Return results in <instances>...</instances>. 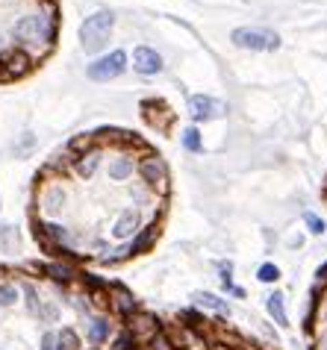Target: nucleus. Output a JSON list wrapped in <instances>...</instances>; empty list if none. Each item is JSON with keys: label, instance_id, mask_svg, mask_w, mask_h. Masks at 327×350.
Wrapping results in <instances>:
<instances>
[{"label": "nucleus", "instance_id": "obj_1", "mask_svg": "<svg viewBox=\"0 0 327 350\" xmlns=\"http://www.w3.org/2000/svg\"><path fill=\"white\" fill-rule=\"evenodd\" d=\"M56 33H60V21L47 18L44 12H27L12 24V38L18 47H24L27 53L38 62L44 53L53 51L56 44Z\"/></svg>", "mask_w": 327, "mask_h": 350}, {"label": "nucleus", "instance_id": "obj_2", "mask_svg": "<svg viewBox=\"0 0 327 350\" xmlns=\"http://www.w3.org/2000/svg\"><path fill=\"white\" fill-rule=\"evenodd\" d=\"M112 27H115V15L109 12V9H98V12H92L80 24V44H83V51L89 56L101 53L103 47H107L109 36H112Z\"/></svg>", "mask_w": 327, "mask_h": 350}, {"label": "nucleus", "instance_id": "obj_3", "mask_svg": "<svg viewBox=\"0 0 327 350\" xmlns=\"http://www.w3.org/2000/svg\"><path fill=\"white\" fill-rule=\"evenodd\" d=\"M36 206H38V212H42V221H56L65 212V206H68V191H65V186L60 180L42 183Z\"/></svg>", "mask_w": 327, "mask_h": 350}, {"label": "nucleus", "instance_id": "obj_4", "mask_svg": "<svg viewBox=\"0 0 327 350\" xmlns=\"http://www.w3.org/2000/svg\"><path fill=\"white\" fill-rule=\"evenodd\" d=\"M230 42L242 51H277L280 47V36L272 30H259V27H236L230 33Z\"/></svg>", "mask_w": 327, "mask_h": 350}, {"label": "nucleus", "instance_id": "obj_5", "mask_svg": "<svg viewBox=\"0 0 327 350\" xmlns=\"http://www.w3.org/2000/svg\"><path fill=\"white\" fill-rule=\"evenodd\" d=\"M36 68V59L30 53L24 51V47H6L3 56H0V80L3 83H12V80H21V77H27Z\"/></svg>", "mask_w": 327, "mask_h": 350}, {"label": "nucleus", "instance_id": "obj_6", "mask_svg": "<svg viewBox=\"0 0 327 350\" xmlns=\"http://www.w3.org/2000/svg\"><path fill=\"white\" fill-rule=\"evenodd\" d=\"M124 71H127V53L112 51L109 56H101V59H94L89 68H86V77L94 83H109L115 77H121Z\"/></svg>", "mask_w": 327, "mask_h": 350}, {"label": "nucleus", "instance_id": "obj_7", "mask_svg": "<svg viewBox=\"0 0 327 350\" xmlns=\"http://www.w3.org/2000/svg\"><path fill=\"white\" fill-rule=\"evenodd\" d=\"M124 329H127V333L133 336V342H136V347L142 350V347H145V345L151 342V338L162 329V321H159L157 315H153V312H145V309H139L136 315H130V318H127V324H124Z\"/></svg>", "mask_w": 327, "mask_h": 350}, {"label": "nucleus", "instance_id": "obj_8", "mask_svg": "<svg viewBox=\"0 0 327 350\" xmlns=\"http://www.w3.org/2000/svg\"><path fill=\"white\" fill-rule=\"evenodd\" d=\"M136 174L142 177V183H145L148 189H159V191L168 189V168H166V162H162L159 153L142 157L139 165H136Z\"/></svg>", "mask_w": 327, "mask_h": 350}, {"label": "nucleus", "instance_id": "obj_9", "mask_svg": "<svg viewBox=\"0 0 327 350\" xmlns=\"http://www.w3.org/2000/svg\"><path fill=\"white\" fill-rule=\"evenodd\" d=\"M107 309L115 315V318H121V321H127L130 315H136L139 312V300L136 295L127 288V286H121V283H109V295H107Z\"/></svg>", "mask_w": 327, "mask_h": 350}, {"label": "nucleus", "instance_id": "obj_10", "mask_svg": "<svg viewBox=\"0 0 327 350\" xmlns=\"http://www.w3.org/2000/svg\"><path fill=\"white\" fill-rule=\"evenodd\" d=\"M115 336V321L109 312L101 315H89V324H86V338H89L92 347H103L109 345V338Z\"/></svg>", "mask_w": 327, "mask_h": 350}, {"label": "nucleus", "instance_id": "obj_11", "mask_svg": "<svg viewBox=\"0 0 327 350\" xmlns=\"http://www.w3.org/2000/svg\"><path fill=\"white\" fill-rule=\"evenodd\" d=\"M142 230V215H139V209H133V206H127V209H121L118 215H115V221H112V239L115 241H130L136 232Z\"/></svg>", "mask_w": 327, "mask_h": 350}, {"label": "nucleus", "instance_id": "obj_12", "mask_svg": "<svg viewBox=\"0 0 327 350\" xmlns=\"http://www.w3.org/2000/svg\"><path fill=\"white\" fill-rule=\"evenodd\" d=\"M103 157H107V153H103V144H98V142H94L89 150H86V153H80V157L74 159V174H77V177H80V180H92L94 174L101 171Z\"/></svg>", "mask_w": 327, "mask_h": 350}, {"label": "nucleus", "instance_id": "obj_13", "mask_svg": "<svg viewBox=\"0 0 327 350\" xmlns=\"http://www.w3.org/2000/svg\"><path fill=\"white\" fill-rule=\"evenodd\" d=\"M136 165H139V157H136V153L118 150V153H115V157L109 159L107 174H109V180H112V183H127L133 174H136Z\"/></svg>", "mask_w": 327, "mask_h": 350}, {"label": "nucleus", "instance_id": "obj_14", "mask_svg": "<svg viewBox=\"0 0 327 350\" xmlns=\"http://www.w3.org/2000/svg\"><path fill=\"white\" fill-rule=\"evenodd\" d=\"M42 274L47 280H53L56 286H62V288H68L74 286L77 280H80V271H77L68 259H53V262H47V265H42Z\"/></svg>", "mask_w": 327, "mask_h": 350}, {"label": "nucleus", "instance_id": "obj_15", "mask_svg": "<svg viewBox=\"0 0 327 350\" xmlns=\"http://www.w3.org/2000/svg\"><path fill=\"white\" fill-rule=\"evenodd\" d=\"M133 71L142 74V77L159 74L162 71V56L153 51V47H148V44L136 47V51H133Z\"/></svg>", "mask_w": 327, "mask_h": 350}, {"label": "nucleus", "instance_id": "obj_16", "mask_svg": "<svg viewBox=\"0 0 327 350\" xmlns=\"http://www.w3.org/2000/svg\"><path fill=\"white\" fill-rule=\"evenodd\" d=\"M224 112V106H221L218 100H213L209 94H192L189 97V115H192V121H209V118H215V115Z\"/></svg>", "mask_w": 327, "mask_h": 350}, {"label": "nucleus", "instance_id": "obj_17", "mask_svg": "<svg viewBox=\"0 0 327 350\" xmlns=\"http://www.w3.org/2000/svg\"><path fill=\"white\" fill-rule=\"evenodd\" d=\"M192 300H195V309H200V312H215V315H221V318H230V304L224 297H218V295H213V291H195L192 295Z\"/></svg>", "mask_w": 327, "mask_h": 350}, {"label": "nucleus", "instance_id": "obj_18", "mask_svg": "<svg viewBox=\"0 0 327 350\" xmlns=\"http://www.w3.org/2000/svg\"><path fill=\"white\" fill-rule=\"evenodd\" d=\"M159 239V224L157 221H151V224H145L136 236H133L127 245H130V256H142V254H148V250L153 247V241Z\"/></svg>", "mask_w": 327, "mask_h": 350}, {"label": "nucleus", "instance_id": "obj_19", "mask_svg": "<svg viewBox=\"0 0 327 350\" xmlns=\"http://www.w3.org/2000/svg\"><path fill=\"white\" fill-rule=\"evenodd\" d=\"M265 312L277 327H289V312H286V295L283 291H272L265 297Z\"/></svg>", "mask_w": 327, "mask_h": 350}, {"label": "nucleus", "instance_id": "obj_20", "mask_svg": "<svg viewBox=\"0 0 327 350\" xmlns=\"http://www.w3.org/2000/svg\"><path fill=\"white\" fill-rule=\"evenodd\" d=\"M60 306L53 304V300H47V297H42L38 300V306L33 309V318H38L42 321V324H56V321H60Z\"/></svg>", "mask_w": 327, "mask_h": 350}, {"label": "nucleus", "instance_id": "obj_21", "mask_svg": "<svg viewBox=\"0 0 327 350\" xmlns=\"http://www.w3.org/2000/svg\"><path fill=\"white\" fill-rule=\"evenodd\" d=\"M56 342H60L62 350H83V338H80V333H77L74 327L56 329Z\"/></svg>", "mask_w": 327, "mask_h": 350}, {"label": "nucleus", "instance_id": "obj_22", "mask_svg": "<svg viewBox=\"0 0 327 350\" xmlns=\"http://www.w3.org/2000/svg\"><path fill=\"white\" fill-rule=\"evenodd\" d=\"M180 144L186 148L189 153H200L204 150V139H200V130L198 127H186L180 133Z\"/></svg>", "mask_w": 327, "mask_h": 350}, {"label": "nucleus", "instance_id": "obj_23", "mask_svg": "<svg viewBox=\"0 0 327 350\" xmlns=\"http://www.w3.org/2000/svg\"><path fill=\"white\" fill-rule=\"evenodd\" d=\"M21 300V288L12 283H0V309H9Z\"/></svg>", "mask_w": 327, "mask_h": 350}, {"label": "nucleus", "instance_id": "obj_24", "mask_svg": "<svg viewBox=\"0 0 327 350\" xmlns=\"http://www.w3.org/2000/svg\"><path fill=\"white\" fill-rule=\"evenodd\" d=\"M257 280L265 283V286H274L277 280H280V268H277L274 262H263V265L257 268Z\"/></svg>", "mask_w": 327, "mask_h": 350}, {"label": "nucleus", "instance_id": "obj_25", "mask_svg": "<svg viewBox=\"0 0 327 350\" xmlns=\"http://www.w3.org/2000/svg\"><path fill=\"white\" fill-rule=\"evenodd\" d=\"M109 350H139L136 342H133V336L127 333V329H121V333H115L109 338Z\"/></svg>", "mask_w": 327, "mask_h": 350}, {"label": "nucleus", "instance_id": "obj_26", "mask_svg": "<svg viewBox=\"0 0 327 350\" xmlns=\"http://www.w3.org/2000/svg\"><path fill=\"white\" fill-rule=\"evenodd\" d=\"M18 245V232L9 224H0V250H12Z\"/></svg>", "mask_w": 327, "mask_h": 350}, {"label": "nucleus", "instance_id": "obj_27", "mask_svg": "<svg viewBox=\"0 0 327 350\" xmlns=\"http://www.w3.org/2000/svg\"><path fill=\"white\" fill-rule=\"evenodd\" d=\"M218 280H221V288L224 291H233V262H221L218 265Z\"/></svg>", "mask_w": 327, "mask_h": 350}, {"label": "nucleus", "instance_id": "obj_28", "mask_svg": "<svg viewBox=\"0 0 327 350\" xmlns=\"http://www.w3.org/2000/svg\"><path fill=\"white\" fill-rule=\"evenodd\" d=\"M304 224H306V230H310L313 236H322V232L327 230V224L315 215V212H304Z\"/></svg>", "mask_w": 327, "mask_h": 350}, {"label": "nucleus", "instance_id": "obj_29", "mask_svg": "<svg viewBox=\"0 0 327 350\" xmlns=\"http://www.w3.org/2000/svg\"><path fill=\"white\" fill-rule=\"evenodd\" d=\"M142 350H174V347H171V342H168V336H166V329H159V333H157V336H153V338H151V342H148L145 347H142Z\"/></svg>", "mask_w": 327, "mask_h": 350}, {"label": "nucleus", "instance_id": "obj_30", "mask_svg": "<svg viewBox=\"0 0 327 350\" xmlns=\"http://www.w3.org/2000/svg\"><path fill=\"white\" fill-rule=\"evenodd\" d=\"M38 350H62L60 342H56V333H53V329H47V333L42 336V342H38Z\"/></svg>", "mask_w": 327, "mask_h": 350}, {"label": "nucleus", "instance_id": "obj_31", "mask_svg": "<svg viewBox=\"0 0 327 350\" xmlns=\"http://www.w3.org/2000/svg\"><path fill=\"white\" fill-rule=\"evenodd\" d=\"M315 286H327V262H324V265H319V268H315Z\"/></svg>", "mask_w": 327, "mask_h": 350}, {"label": "nucleus", "instance_id": "obj_32", "mask_svg": "<svg viewBox=\"0 0 327 350\" xmlns=\"http://www.w3.org/2000/svg\"><path fill=\"white\" fill-rule=\"evenodd\" d=\"M33 144H36L33 133H24V142H21V148H18V153H21V157H24V153H30V148H33Z\"/></svg>", "mask_w": 327, "mask_h": 350}, {"label": "nucleus", "instance_id": "obj_33", "mask_svg": "<svg viewBox=\"0 0 327 350\" xmlns=\"http://www.w3.org/2000/svg\"><path fill=\"white\" fill-rule=\"evenodd\" d=\"M315 350H327V327L319 329V342H315Z\"/></svg>", "mask_w": 327, "mask_h": 350}, {"label": "nucleus", "instance_id": "obj_34", "mask_svg": "<svg viewBox=\"0 0 327 350\" xmlns=\"http://www.w3.org/2000/svg\"><path fill=\"white\" fill-rule=\"evenodd\" d=\"M0 350H3V347H0Z\"/></svg>", "mask_w": 327, "mask_h": 350}, {"label": "nucleus", "instance_id": "obj_35", "mask_svg": "<svg viewBox=\"0 0 327 350\" xmlns=\"http://www.w3.org/2000/svg\"><path fill=\"white\" fill-rule=\"evenodd\" d=\"M92 350H94V347H92Z\"/></svg>", "mask_w": 327, "mask_h": 350}]
</instances>
